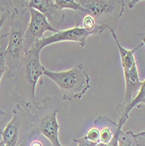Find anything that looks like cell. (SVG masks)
I'll list each match as a JSON object with an SVG mask.
<instances>
[{"instance_id": "obj_1", "label": "cell", "mask_w": 145, "mask_h": 146, "mask_svg": "<svg viewBox=\"0 0 145 146\" xmlns=\"http://www.w3.org/2000/svg\"><path fill=\"white\" fill-rule=\"evenodd\" d=\"M21 105L24 115V139L41 134L52 146H62L59 139L60 124L57 120V115L61 110L60 99L46 96L39 102Z\"/></svg>"}, {"instance_id": "obj_2", "label": "cell", "mask_w": 145, "mask_h": 146, "mask_svg": "<svg viewBox=\"0 0 145 146\" xmlns=\"http://www.w3.org/2000/svg\"><path fill=\"white\" fill-rule=\"evenodd\" d=\"M10 30L8 33V45L6 47V74L7 80L11 82L24 54V34L30 20L28 1L11 12L7 19Z\"/></svg>"}, {"instance_id": "obj_3", "label": "cell", "mask_w": 145, "mask_h": 146, "mask_svg": "<svg viewBox=\"0 0 145 146\" xmlns=\"http://www.w3.org/2000/svg\"><path fill=\"white\" fill-rule=\"evenodd\" d=\"M40 52L37 46L25 52L11 82L14 84L18 101L21 103L37 102L36 88L39 79L44 75V66L40 62Z\"/></svg>"}, {"instance_id": "obj_4", "label": "cell", "mask_w": 145, "mask_h": 146, "mask_svg": "<svg viewBox=\"0 0 145 146\" xmlns=\"http://www.w3.org/2000/svg\"><path fill=\"white\" fill-rule=\"evenodd\" d=\"M43 71L44 75L59 87L64 101H80L90 88L88 71L81 63H77L66 71H51L45 67Z\"/></svg>"}, {"instance_id": "obj_5", "label": "cell", "mask_w": 145, "mask_h": 146, "mask_svg": "<svg viewBox=\"0 0 145 146\" xmlns=\"http://www.w3.org/2000/svg\"><path fill=\"white\" fill-rule=\"evenodd\" d=\"M109 33H111L114 40L116 44V46L119 52L120 58H121V64L123 70V75H124V81H125V92H124V97L123 101L119 105L117 109H122L133 100L136 94L140 88V86L142 84V82L139 77V73L137 69V64L135 58L136 52L141 48L143 44H140L136 47L133 49H127L123 47L120 42L119 39L117 38L115 30L109 29Z\"/></svg>"}, {"instance_id": "obj_6", "label": "cell", "mask_w": 145, "mask_h": 146, "mask_svg": "<svg viewBox=\"0 0 145 146\" xmlns=\"http://www.w3.org/2000/svg\"><path fill=\"white\" fill-rule=\"evenodd\" d=\"M79 3L87 14L95 18L96 25L105 30L117 28L125 5V1L121 0H81Z\"/></svg>"}, {"instance_id": "obj_7", "label": "cell", "mask_w": 145, "mask_h": 146, "mask_svg": "<svg viewBox=\"0 0 145 146\" xmlns=\"http://www.w3.org/2000/svg\"><path fill=\"white\" fill-rule=\"evenodd\" d=\"M30 20L24 34V54L27 52L32 47L37 45L38 41L45 38L46 32L56 33L58 30L54 28L49 23L47 19L37 10L29 8Z\"/></svg>"}, {"instance_id": "obj_8", "label": "cell", "mask_w": 145, "mask_h": 146, "mask_svg": "<svg viewBox=\"0 0 145 146\" xmlns=\"http://www.w3.org/2000/svg\"><path fill=\"white\" fill-rule=\"evenodd\" d=\"M24 127V115L20 102H17L11 111V120L2 132V143L4 146H19L22 143V133Z\"/></svg>"}, {"instance_id": "obj_9", "label": "cell", "mask_w": 145, "mask_h": 146, "mask_svg": "<svg viewBox=\"0 0 145 146\" xmlns=\"http://www.w3.org/2000/svg\"><path fill=\"white\" fill-rule=\"evenodd\" d=\"M91 35H97V33L95 32H88L81 27L80 25H75L73 27L63 31L59 30L56 33H54L51 36L45 37L40 41H38L36 46L38 47L39 50H42L44 47L58 42L70 41L76 42L81 47H84L87 44L88 37H90Z\"/></svg>"}, {"instance_id": "obj_10", "label": "cell", "mask_w": 145, "mask_h": 146, "mask_svg": "<svg viewBox=\"0 0 145 146\" xmlns=\"http://www.w3.org/2000/svg\"><path fill=\"white\" fill-rule=\"evenodd\" d=\"M28 8L38 11L47 19L52 26L59 31L65 18L63 11H60L55 5L54 0H31L28 1Z\"/></svg>"}, {"instance_id": "obj_11", "label": "cell", "mask_w": 145, "mask_h": 146, "mask_svg": "<svg viewBox=\"0 0 145 146\" xmlns=\"http://www.w3.org/2000/svg\"><path fill=\"white\" fill-rule=\"evenodd\" d=\"M94 126L100 131V143H110L122 130L118 129L117 123L105 115L99 116L94 123Z\"/></svg>"}, {"instance_id": "obj_12", "label": "cell", "mask_w": 145, "mask_h": 146, "mask_svg": "<svg viewBox=\"0 0 145 146\" xmlns=\"http://www.w3.org/2000/svg\"><path fill=\"white\" fill-rule=\"evenodd\" d=\"M145 100V80L142 82V84L140 86V88L137 92L136 96L133 98L126 107L122 109H117L118 112H119V118L117 121L118 129H122L123 125L126 123L129 117V114L135 108L140 109L141 108V103Z\"/></svg>"}, {"instance_id": "obj_13", "label": "cell", "mask_w": 145, "mask_h": 146, "mask_svg": "<svg viewBox=\"0 0 145 146\" xmlns=\"http://www.w3.org/2000/svg\"><path fill=\"white\" fill-rule=\"evenodd\" d=\"M76 15V22L80 19L81 21V27L88 31V32H95L98 34L102 33L104 31H106L104 28L98 26L96 25V21L93 16H91L87 13H75Z\"/></svg>"}, {"instance_id": "obj_14", "label": "cell", "mask_w": 145, "mask_h": 146, "mask_svg": "<svg viewBox=\"0 0 145 146\" xmlns=\"http://www.w3.org/2000/svg\"><path fill=\"white\" fill-rule=\"evenodd\" d=\"M8 45V33L0 37V82L6 72V47Z\"/></svg>"}, {"instance_id": "obj_15", "label": "cell", "mask_w": 145, "mask_h": 146, "mask_svg": "<svg viewBox=\"0 0 145 146\" xmlns=\"http://www.w3.org/2000/svg\"><path fill=\"white\" fill-rule=\"evenodd\" d=\"M54 3L60 11L72 10L75 13H86L84 8L75 0H54Z\"/></svg>"}, {"instance_id": "obj_16", "label": "cell", "mask_w": 145, "mask_h": 146, "mask_svg": "<svg viewBox=\"0 0 145 146\" xmlns=\"http://www.w3.org/2000/svg\"><path fill=\"white\" fill-rule=\"evenodd\" d=\"M118 146H136L134 132L132 130L123 132L122 129L118 136Z\"/></svg>"}, {"instance_id": "obj_17", "label": "cell", "mask_w": 145, "mask_h": 146, "mask_svg": "<svg viewBox=\"0 0 145 146\" xmlns=\"http://www.w3.org/2000/svg\"><path fill=\"white\" fill-rule=\"evenodd\" d=\"M84 137L90 142H93L95 143H100V131L95 126H93L91 129H89L88 131L87 132V134Z\"/></svg>"}, {"instance_id": "obj_18", "label": "cell", "mask_w": 145, "mask_h": 146, "mask_svg": "<svg viewBox=\"0 0 145 146\" xmlns=\"http://www.w3.org/2000/svg\"><path fill=\"white\" fill-rule=\"evenodd\" d=\"M73 142L77 143L76 146H96L97 143H93L88 141L85 137H82L81 138H77V139H73Z\"/></svg>"}, {"instance_id": "obj_19", "label": "cell", "mask_w": 145, "mask_h": 146, "mask_svg": "<svg viewBox=\"0 0 145 146\" xmlns=\"http://www.w3.org/2000/svg\"><path fill=\"white\" fill-rule=\"evenodd\" d=\"M136 146H145V131L135 134Z\"/></svg>"}, {"instance_id": "obj_20", "label": "cell", "mask_w": 145, "mask_h": 146, "mask_svg": "<svg viewBox=\"0 0 145 146\" xmlns=\"http://www.w3.org/2000/svg\"><path fill=\"white\" fill-rule=\"evenodd\" d=\"M0 14H1L0 15V30H1L4 24L7 21V19L10 16V13L7 11H3V12L0 13Z\"/></svg>"}, {"instance_id": "obj_21", "label": "cell", "mask_w": 145, "mask_h": 146, "mask_svg": "<svg viewBox=\"0 0 145 146\" xmlns=\"http://www.w3.org/2000/svg\"><path fill=\"white\" fill-rule=\"evenodd\" d=\"M120 133V132H119ZM118 136H119V134H118L110 143H97L96 146H118Z\"/></svg>"}, {"instance_id": "obj_22", "label": "cell", "mask_w": 145, "mask_h": 146, "mask_svg": "<svg viewBox=\"0 0 145 146\" xmlns=\"http://www.w3.org/2000/svg\"><path fill=\"white\" fill-rule=\"evenodd\" d=\"M6 124H7V123H6L5 119L0 117V135H2V132H3V130H4Z\"/></svg>"}, {"instance_id": "obj_23", "label": "cell", "mask_w": 145, "mask_h": 146, "mask_svg": "<svg viewBox=\"0 0 145 146\" xmlns=\"http://www.w3.org/2000/svg\"><path fill=\"white\" fill-rule=\"evenodd\" d=\"M138 35H139V38H141L142 43L145 46V32H140Z\"/></svg>"}, {"instance_id": "obj_24", "label": "cell", "mask_w": 145, "mask_h": 146, "mask_svg": "<svg viewBox=\"0 0 145 146\" xmlns=\"http://www.w3.org/2000/svg\"><path fill=\"white\" fill-rule=\"evenodd\" d=\"M30 146H43V144L40 141H33Z\"/></svg>"}, {"instance_id": "obj_25", "label": "cell", "mask_w": 145, "mask_h": 146, "mask_svg": "<svg viewBox=\"0 0 145 146\" xmlns=\"http://www.w3.org/2000/svg\"><path fill=\"white\" fill-rule=\"evenodd\" d=\"M138 2H140V1H128V7H129V9H133L134 5H136Z\"/></svg>"}, {"instance_id": "obj_26", "label": "cell", "mask_w": 145, "mask_h": 146, "mask_svg": "<svg viewBox=\"0 0 145 146\" xmlns=\"http://www.w3.org/2000/svg\"><path fill=\"white\" fill-rule=\"evenodd\" d=\"M4 115H7L6 112H5L4 110H2L1 109H0V116H4Z\"/></svg>"}, {"instance_id": "obj_27", "label": "cell", "mask_w": 145, "mask_h": 146, "mask_svg": "<svg viewBox=\"0 0 145 146\" xmlns=\"http://www.w3.org/2000/svg\"><path fill=\"white\" fill-rule=\"evenodd\" d=\"M142 105H145V100H144V101H143V102L141 103V106H142Z\"/></svg>"}, {"instance_id": "obj_28", "label": "cell", "mask_w": 145, "mask_h": 146, "mask_svg": "<svg viewBox=\"0 0 145 146\" xmlns=\"http://www.w3.org/2000/svg\"><path fill=\"white\" fill-rule=\"evenodd\" d=\"M0 146H4V144H3L2 141H1V142H0ZM20 146H22V145H20Z\"/></svg>"}, {"instance_id": "obj_29", "label": "cell", "mask_w": 145, "mask_h": 146, "mask_svg": "<svg viewBox=\"0 0 145 146\" xmlns=\"http://www.w3.org/2000/svg\"><path fill=\"white\" fill-rule=\"evenodd\" d=\"M62 146H64V145H62Z\"/></svg>"}]
</instances>
